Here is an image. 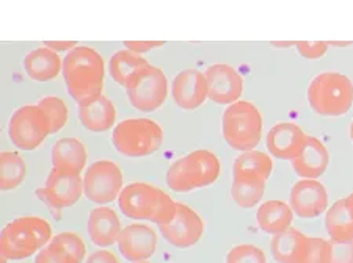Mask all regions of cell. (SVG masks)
I'll return each mask as SVG.
<instances>
[{
	"label": "cell",
	"instance_id": "cell-16",
	"mask_svg": "<svg viewBox=\"0 0 353 263\" xmlns=\"http://www.w3.org/2000/svg\"><path fill=\"white\" fill-rule=\"evenodd\" d=\"M308 135L295 123H278L267 132V149L272 157L292 160L303 149Z\"/></svg>",
	"mask_w": 353,
	"mask_h": 263
},
{
	"label": "cell",
	"instance_id": "cell-37",
	"mask_svg": "<svg viewBox=\"0 0 353 263\" xmlns=\"http://www.w3.org/2000/svg\"><path fill=\"white\" fill-rule=\"evenodd\" d=\"M87 263H119V260L115 254L110 253V251L101 249L91 253L87 259Z\"/></svg>",
	"mask_w": 353,
	"mask_h": 263
},
{
	"label": "cell",
	"instance_id": "cell-23",
	"mask_svg": "<svg viewBox=\"0 0 353 263\" xmlns=\"http://www.w3.org/2000/svg\"><path fill=\"white\" fill-rule=\"evenodd\" d=\"M24 70L27 76L35 82H50L63 71V60L60 54L43 45V48L27 54L24 59Z\"/></svg>",
	"mask_w": 353,
	"mask_h": 263
},
{
	"label": "cell",
	"instance_id": "cell-35",
	"mask_svg": "<svg viewBox=\"0 0 353 263\" xmlns=\"http://www.w3.org/2000/svg\"><path fill=\"white\" fill-rule=\"evenodd\" d=\"M325 242L327 240L323 238L310 237L308 248H306V253L303 255V259L300 260V263H323V249H325Z\"/></svg>",
	"mask_w": 353,
	"mask_h": 263
},
{
	"label": "cell",
	"instance_id": "cell-5",
	"mask_svg": "<svg viewBox=\"0 0 353 263\" xmlns=\"http://www.w3.org/2000/svg\"><path fill=\"white\" fill-rule=\"evenodd\" d=\"M308 102L311 110L321 116H344L353 105V82L336 71L319 74L308 87Z\"/></svg>",
	"mask_w": 353,
	"mask_h": 263
},
{
	"label": "cell",
	"instance_id": "cell-8",
	"mask_svg": "<svg viewBox=\"0 0 353 263\" xmlns=\"http://www.w3.org/2000/svg\"><path fill=\"white\" fill-rule=\"evenodd\" d=\"M52 134L50 123L38 104L19 107L11 114L8 136L16 147L22 151H35Z\"/></svg>",
	"mask_w": 353,
	"mask_h": 263
},
{
	"label": "cell",
	"instance_id": "cell-33",
	"mask_svg": "<svg viewBox=\"0 0 353 263\" xmlns=\"http://www.w3.org/2000/svg\"><path fill=\"white\" fill-rule=\"evenodd\" d=\"M323 263H353V240L347 243L327 240L323 249Z\"/></svg>",
	"mask_w": 353,
	"mask_h": 263
},
{
	"label": "cell",
	"instance_id": "cell-11",
	"mask_svg": "<svg viewBox=\"0 0 353 263\" xmlns=\"http://www.w3.org/2000/svg\"><path fill=\"white\" fill-rule=\"evenodd\" d=\"M83 194V179L79 174L65 173L52 168L43 188L37 190V196L48 204L57 220H60L61 210L72 207Z\"/></svg>",
	"mask_w": 353,
	"mask_h": 263
},
{
	"label": "cell",
	"instance_id": "cell-39",
	"mask_svg": "<svg viewBox=\"0 0 353 263\" xmlns=\"http://www.w3.org/2000/svg\"><path fill=\"white\" fill-rule=\"evenodd\" d=\"M46 48L52 49L54 52H68L70 54L71 50H74L76 48H79L77 45V41H46Z\"/></svg>",
	"mask_w": 353,
	"mask_h": 263
},
{
	"label": "cell",
	"instance_id": "cell-9",
	"mask_svg": "<svg viewBox=\"0 0 353 263\" xmlns=\"http://www.w3.org/2000/svg\"><path fill=\"white\" fill-rule=\"evenodd\" d=\"M129 102L140 112H156L168 97V78L159 66L148 63L135 72L126 87Z\"/></svg>",
	"mask_w": 353,
	"mask_h": 263
},
{
	"label": "cell",
	"instance_id": "cell-40",
	"mask_svg": "<svg viewBox=\"0 0 353 263\" xmlns=\"http://www.w3.org/2000/svg\"><path fill=\"white\" fill-rule=\"evenodd\" d=\"M345 201H347V209H349L350 215L353 216V191L349 194V196L345 198Z\"/></svg>",
	"mask_w": 353,
	"mask_h": 263
},
{
	"label": "cell",
	"instance_id": "cell-2",
	"mask_svg": "<svg viewBox=\"0 0 353 263\" xmlns=\"http://www.w3.org/2000/svg\"><path fill=\"white\" fill-rule=\"evenodd\" d=\"M52 226L41 216H19L0 233V263L26 260L52 240Z\"/></svg>",
	"mask_w": 353,
	"mask_h": 263
},
{
	"label": "cell",
	"instance_id": "cell-25",
	"mask_svg": "<svg viewBox=\"0 0 353 263\" xmlns=\"http://www.w3.org/2000/svg\"><path fill=\"white\" fill-rule=\"evenodd\" d=\"M273 169L272 157L263 151L242 152L234 160L232 174L234 177H254V179L269 180Z\"/></svg>",
	"mask_w": 353,
	"mask_h": 263
},
{
	"label": "cell",
	"instance_id": "cell-30",
	"mask_svg": "<svg viewBox=\"0 0 353 263\" xmlns=\"http://www.w3.org/2000/svg\"><path fill=\"white\" fill-rule=\"evenodd\" d=\"M48 248L63 257L68 263H82L87 254L85 242L76 232H61L54 235Z\"/></svg>",
	"mask_w": 353,
	"mask_h": 263
},
{
	"label": "cell",
	"instance_id": "cell-14",
	"mask_svg": "<svg viewBox=\"0 0 353 263\" xmlns=\"http://www.w3.org/2000/svg\"><path fill=\"white\" fill-rule=\"evenodd\" d=\"M290 209L300 218L312 220L328 210V191L319 180L300 179L290 190Z\"/></svg>",
	"mask_w": 353,
	"mask_h": 263
},
{
	"label": "cell",
	"instance_id": "cell-31",
	"mask_svg": "<svg viewBox=\"0 0 353 263\" xmlns=\"http://www.w3.org/2000/svg\"><path fill=\"white\" fill-rule=\"evenodd\" d=\"M38 105L41 107V110L46 113L50 129H52V134H57L68 124V119H70V110H68L66 102L59 96H46L41 97L38 102Z\"/></svg>",
	"mask_w": 353,
	"mask_h": 263
},
{
	"label": "cell",
	"instance_id": "cell-7",
	"mask_svg": "<svg viewBox=\"0 0 353 263\" xmlns=\"http://www.w3.org/2000/svg\"><path fill=\"white\" fill-rule=\"evenodd\" d=\"M163 130L150 118H132L119 123L112 134L115 149L126 157H148L161 149Z\"/></svg>",
	"mask_w": 353,
	"mask_h": 263
},
{
	"label": "cell",
	"instance_id": "cell-4",
	"mask_svg": "<svg viewBox=\"0 0 353 263\" xmlns=\"http://www.w3.org/2000/svg\"><path fill=\"white\" fill-rule=\"evenodd\" d=\"M221 173L217 154L209 149H196L170 165L167 184L176 193H189L214 185Z\"/></svg>",
	"mask_w": 353,
	"mask_h": 263
},
{
	"label": "cell",
	"instance_id": "cell-1",
	"mask_svg": "<svg viewBox=\"0 0 353 263\" xmlns=\"http://www.w3.org/2000/svg\"><path fill=\"white\" fill-rule=\"evenodd\" d=\"M63 77L68 93L79 105L94 99L104 91V59L93 48L79 45L65 56Z\"/></svg>",
	"mask_w": 353,
	"mask_h": 263
},
{
	"label": "cell",
	"instance_id": "cell-27",
	"mask_svg": "<svg viewBox=\"0 0 353 263\" xmlns=\"http://www.w3.org/2000/svg\"><path fill=\"white\" fill-rule=\"evenodd\" d=\"M148 61L145 56H141L140 54H135L129 49H121L112 55L110 63H109V71H110V77L115 80L118 85L126 88L130 78L135 76V72L141 70V67L148 65Z\"/></svg>",
	"mask_w": 353,
	"mask_h": 263
},
{
	"label": "cell",
	"instance_id": "cell-21",
	"mask_svg": "<svg viewBox=\"0 0 353 263\" xmlns=\"http://www.w3.org/2000/svg\"><path fill=\"white\" fill-rule=\"evenodd\" d=\"M88 160L83 143L77 138H60L52 147V168L81 176Z\"/></svg>",
	"mask_w": 353,
	"mask_h": 263
},
{
	"label": "cell",
	"instance_id": "cell-17",
	"mask_svg": "<svg viewBox=\"0 0 353 263\" xmlns=\"http://www.w3.org/2000/svg\"><path fill=\"white\" fill-rule=\"evenodd\" d=\"M172 94L182 110H196L209 99L206 76L198 70H184L173 78Z\"/></svg>",
	"mask_w": 353,
	"mask_h": 263
},
{
	"label": "cell",
	"instance_id": "cell-34",
	"mask_svg": "<svg viewBox=\"0 0 353 263\" xmlns=\"http://www.w3.org/2000/svg\"><path fill=\"white\" fill-rule=\"evenodd\" d=\"M295 45H297L300 55L306 60L322 59V56L325 55L327 50H328V43H323V41H316V43L299 41Z\"/></svg>",
	"mask_w": 353,
	"mask_h": 263
},
{
	"label": "cell",
	"instance_id": "cell-12",
	"mask_svg": "<svg viewBox=\"0 0 353 263\" xmlns=\"http://www.w3.org/2000/svg\"><path fill=\"white\" fill-rule=\"evenodd\" d=\"M162 237L178 249L195 246L204 233V221L190 205L176 202V213L167 224L159 226Z\"/></svg>",
	"mask_w": 353,
	"mask_h": 263
},
{
	"label": "cell",
	"instance_id": "cell-6",
	"mask_svg": "<svg viewBox=\"0 0 353 263\" xmlns=\"http://www.w3.org/2000/svg\"><path fill=\"white\" fill-rule=\"evenodd\" d=\"M263 114L250 101H239L223 113V138L232 149L248 152L254 151L263 138Z\"/></svg>",
	"mask_w": 353,
	"mask_h": 263
},
{
	"label": "cell",
	"instance_id": "cell-3",
	"mask_svg": "<svg viewBox=\"0 0 353 263\" xmlns=\"http://www.w3.org/2000/svg\"><path fill=\"white\" fill-rule=\"evenodd\" d=\"M118 205L128 218L152 221L157 226L167 224L176 213L174 199L162 188L146 182H134L124 187Z\"/></svg>",
	"mask_w": 353,
	"mask_h": 263
},
{
	"label": "cell",
	"instance_id": "cell-36",
	"mask_svg": "<svg viewBox=\"0 0 353 263\" xmlns=\"http://www.w3.org/2000/svg\"><path fill=\"white\" fill-rule=\"evenodd\" d=\"M165 43L163 41H126L124 45H126V49L132 50L135 54H145V52H150V50H154L162 48Z\"/></svg>",
	"mask_w": 353,
	"mask_h": 263
},
{
	"label": "cell",
	"instance_id": "cell-43",
	"mask_svg": "<svg viewBox=\"0 0 353 263\" xmlns=\"http://www.w3.org/2000/svg\"><path fill=\"white\" fill-rule=\"evenodd\" d=\"M137 263H151V262H137Z\"/></svg>",
	"mask_w": 353,
	"mask_h": 263
},
{
	"label": "cell",
	"instance_id": "cell-13",
	"mask_svg": "<svg viewBox=\"0 0 353 263\" xmlns=\"http://www.w3.org/2000/svg\"><path fill=\"white\" fill-rule=\"evenodd\" d=\"M204 76L208 82V96L215 104L230 107L241 99L243 78L232 66L226 63H217L209 66Z\"/></svg>",
	"mask_w": 353,
	"mask_h": 263
},
{
	"label": "cell",
	"instance_id": "cell-41",
	"mask_svg": "<svg viewBox=\"0 0 353 263\" xmlns=\"http://www.w3.org/2000/svg\"><path fill=\"white\" fill-rule=\"evenodd\" d=\"M272 44L276 45V48H289V45L297 44V43H272Z\"/></svg>",
	"mask_w": 353,
	"mask_h": 263
},
{
	"label": "cell",
	"instance_id": "cell-15",
	"mask_svg": "<svg viewBox=\"0 0 353 263\" xmlns=\"http://www.w3.org/2000/svg\"><path fill=\"white\" fill-rule=\"evenodd\" d=\"M118 249L129 262H146L157 251V233L154 229L141 222L126 226L118 237Z\"/></svg>",
	"mask_w": 353,
	"mask_h": 263
},
{
	"label": "cell",
	"instance_id": "cell-20",
	"mask_svg": "<svg viewBox=\"0 0 353 263\" xmlns=\"http://www.w3.org/2000/svg\"><path fill=\"white\" fill-rule=\"evenodd\" d=\"M79 118L90 132H107L117 121V107L109 97L101 94L79 105Z\"/></svg>",
	"mask_w": 353,
	"mask_h": 263
},
{
	"label": "cell",
	"instance_id": "cell-38",
	"mask_svg": "<svg viewBox=\"0 0 353 263\" xmlns=\"http://www.w3.org/2000/svg\"><path fill=\"white\" fill-rule=\"evenodd\" d=\"M35 263H68V262L63 259V257L57 254L55 251H52L50 248H48V246H46L44 249H41L38 253Z\"/></svg>",
	"mask_w": 353,
	"mask_h": 263
},
{
	"label": "cell",
	"instance_id": "cell-22",
	"mask_svg": "<svg viewBox=\"0 0 353 263\" xmlns=\"http://www.w3.org/2000/svg\"><path fill=\"white\" fill-rule=\"evenodd\" d=\"M310 237H306L299 229L289 227L276 235H273L270 251L276 263H300L308 248Z\"/></svg>",
	"mask_w": 353,
	"mask_h": 263
},
{
	"label": "cell",
	"instance_id": "cell-42",
	"mask_svg": "<svg viewBox=\"0 0 353 263\" xmlns=\"http://www.w3.org/2000/svg\"><path fill=\"white\" fill-rule=\"evenodd\" d=\"M350 138H352V141H353V121H352V124H350Z\"/></svg>",
	"mask_w": 353,
	"mask_h": 263
},
{
	"label": "cell",
	"instance_id": "cell-24",
	"mask_svg": "<svg viewBox=\"0 0 353 263\" xmlns=\"http://www.w3.org/2000/svg\"><path fill=\"white\" fill-rule=\"evenodd\" d=\"M256 221H258L261 231L276 235V233L292 227L294 211L289 204L273 199V201L261 204L258 213H256Z\"/></svg>",
	"mask_w": 353,
	"mask_h": 263
},
{
	"label": "cell",
	"instance_id": "cell-10",
	"mask_svg": "<svg viewBox=\"0 0 353 263\" xmlns=\"http://www.w3.org/2000/svg\"><path fill=\"white\" fill-rule=\"evenodd\" d=\"M123 191V173L112 160L91 163L83 176V194L88 201L104 205L119 198Z\"/></svg>",
	"mask_w": 353,
	"mask_h": 263
},
{
	"label": "cell",
	"instance_id": "cell-32",
	"mask_svg": "<svg viewBox=\"0 0 353 263\" xmlns=\"http://www.w3.org/2000/svg\"><path fill=\"white\" fill-rule=\"evenodd\" d=\"M226 263H267V257L258 246L242 243L232 248L226 255Z\"/></svg>",
	"mask_w": 353,
	"mask_h": 263
},
{
	"label": "cell",
	"instance_id": "cell-26",
	"mask_svg": "<svg viewBox=\"0 0 353 263\" xmlns=\"http://www.w3.org/2000/svg\"><path fill=\"white\" fill-rule=\"evenodd\" d=\"M325 227L333 242L347 243L353 240V216L347 209V201L339 199L327 210Z\"/></svg>",
	"mask_w": 353,
	"mask_h": 263
},
{
	"label": "cell",
	"instance_id": "cell-19",
	"mask_svg": "<svg viewBox=\"0 0 353 263\" xmlns=\"http://www.w3.org/2000/svg\"><path fill=\"white\" fill-rule=\"evenodd\" d=\"M121 220L118 213L110 207H96L90 211L88 233L91 242L99 248H109L118 242L121 233Z\"/></svg>",
	"mask_w": 353,
	"mask_h": 263
},
{
	"label": "cell",
	"instance_id": "cell-28",
	"mask_svg": "<svg viewBox=\"0 0 353 263\" xmlns=\"http://www.w3.org/2000/svg\"><path fill=\"white\" fill-rule=\"evenodd\" d=\"M26 176L27 165L21 154L14 151H3L0 154V190H14L24 182Z\"/></svg>",
	"mask_w": 353,
	"mask_h": 263
},
{
	"label": "cell",
	"instance_id": "cell-29",
	"mask_svg": "<svg viewBox=\"0 0 353 263\" xmlns=\"http://www.w3.org/2000/svg\"><path fill=\"white\" fill-rule=\"evenodd\" d=\"M267 182L254 177H234L231 185V196L242 209H253L261 202L265 193Z\"/></svg>",
	"mask_w": 353,
	"mask_h": 263
},
{
	"label": "cell",
	"instance_id": "cell-18",
	"mask_svg": "<svg viewBox=\"0 0 353 263\" xmlns=\"http://www.w3.org/2000/svg\"><path fill=\"white\" fill-rule=\"evenodd\" d=\"M330 165V152L323 143L310 136L306 140L303 149L297 157L292 160V168L301 179L317 180L319 177L325 174Z\"/></svg>",
	"mask_w": 353,
	"mask_h": 263
}]
</instances>
